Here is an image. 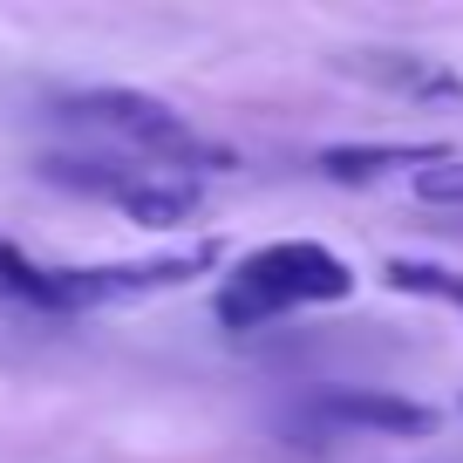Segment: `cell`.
Listing matches in <instances>:
<instances>
[{
	"mask_svg": "<svg viewBox=\"0 0 463 463\" xmlns=\"http://www.w3.org/2000/svg\"><path fill=\"white\" fill-rule=\"evenodd\" d=\"M354 293V266L320 239H273V246L246 252L218 287V320L225 327H266L273 314L293 307H327Z\"/></svg>",
	"mask_w": 463,
	"mask_h": 463,
	"instance_id": "cell-1",
	"label": "cell"
},
{
	"mask_svg": "<svg viewBox=\"0 0 463 463\" xmlns=\"http://www.w3.org/2000/svg\"><path fill=\"white\" fill-rule=\"evenodd\" d=\"M218 260V246H191V252H164V260H116V266H55V293L61 314L75 307H109V300H150L164 287H184Z\"/></svg>",
	"mask_w": 463,
	"mask_h": 463,
	"instance_id": "cell-2",
	"label": "cell"
},
{
	"mask_svg": "<svg viewBox=\"0 0 463 463\" xmlns=\"http://www.w3.org/2000/svg\"><path fill=\"white\" fill-rule=\"evenodd\" d=\"M347 75L389 89V96H409V102H457L463 96V75L443 69L436 55H409V48H362V55L341 61Z\"/></svg>",
	"mask_w": 463,
	"mask_h": 463,
	"instance_id": "cell-3",
	"label": "cell"
},
{
	"mask_svg": "<svg viewBox=\"0 0 463 463\" xmlns=\"http://www.w3.org/2000/svg\"><path fill=\"white\" fill-rule=\"evenodd\" d=\"M320 416L341 422V430H368V436H430L436 430L430 402H409V395H389V389H334V395H320Z\"/></svg>",
	"mask_w": 463,
	"mask_h": 463,
	"instance_id": "cell-4",
	"label": "cell"
},
{
	"mask_svg": "<svg viewBox=\"0 0 463 463\" xmlns=\"http://www.w3.org/2000/svg\"><path fill=\"white\" fill-rule=\"evenodd\" d=\"M109 204H116L123 218H137V225H150V232H171V225H184V218H198L204 191L191 184V177H171V171H150V164H137V171L116 184Z\"/></svg>",
	"mask_w": 463,
	"mask_h": 463,
	"instance_id": "cell-5",
	"label": "cell"
},
{
	"mask_svg": "<svg viewBox=\"0 0 463 463\" xmlns=\"http://www.w3.org/2000/svg\"><path fill=\"white\" fill-rule=\"evenodd\" d=\"M449 144H334V150H320V177H334V184H382L395 171L416 177Z\"/></svg>",
	"mask_w": 463,
	"mask_h": 463,
	"instance_id": "cell-6",
	"label": "cell"
},
{
	"mask_svg": "<svg viewBox=\"0 0 463 463\" xmlns=\"http://www.w3.org/2000/svg\"><path fill=\"white\" fill-rule=\"evenodd\" d=\"M382 287L409 293V300L457 307V314H463V273H449V266H436V260H389V266H382Z\"/></svg>",
	"mask_w": 463,
	"mask_h": 463,
	"instance_id": "cell-7",
	"label": "cell"
},
{
	"mask_svg": "<svg viewBox=\"0 0 463 463\" xmlns=\"http://www.w3.org/2000/svg\"><path fill=\"white\" fill-rule=\"evenodd\" d=\"M0 293H7V300H28V307H48V314H61L55 266L28 260V252H21V246H7V239H0Z\"/></svg>",
	"mask_w": 463,
	"mask_h": 463,
	"instance_id": "cell-8",
	"label": "cell"
},
{
	"mask_svg": "<svg viewBox=\"0 0 463 463\" xmlns=\"http://www.w3.org/2000/svg\"><path fill=\"white\" fill-rule=\"evenodd\" d=\"M409 184H416V198H422V204H443V212H463V157H457V150H443L436 164H422V171L409 177Z\"/></svg>",
	"mask_w": 463,
	"mask_h": 463,
	"instance_id": "cell-9",
	"label": "cell"
}]
</instances>
